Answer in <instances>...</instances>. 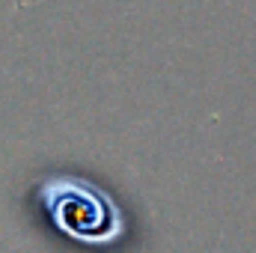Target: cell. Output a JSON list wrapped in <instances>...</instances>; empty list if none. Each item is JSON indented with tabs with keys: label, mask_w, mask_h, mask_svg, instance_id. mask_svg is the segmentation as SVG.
Wrapping results in <instances>:
<instances>
[{
	"label": "cell",
	"mask_w": 256,
	"mask_h": 253,
	"mask_svg": "<svg viewBox=\"0 0 256 253\" xmlns=\"http://www.w3.org/2000/svg\"><path fill=\"white\" fill-rule=\"evenodd\" d=\"M48 208L54 214V220L63 224L68 236L80 238V242H114L122 226H120V212L116 206L84 185H72V182H51L48 185Z\"/></svg>",
	"instance_id": "cell-1"
}]
</instances>
